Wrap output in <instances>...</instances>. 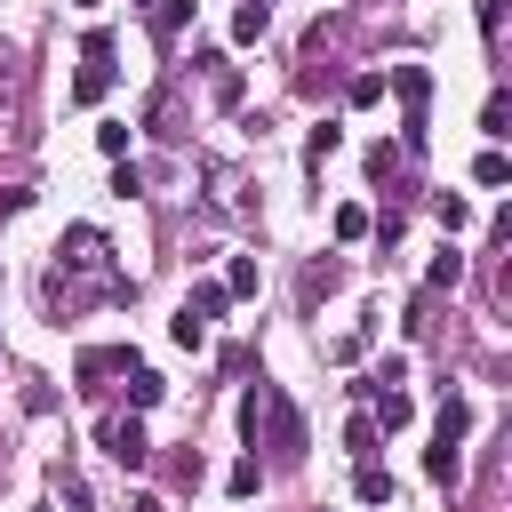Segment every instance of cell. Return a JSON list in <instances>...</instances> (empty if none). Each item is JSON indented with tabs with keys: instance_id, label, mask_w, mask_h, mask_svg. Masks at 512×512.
<instances>
[{
	"instance_id": "4fadbf2b",
	"label": "cell",
	"mask_w": 512,
	"mask_h": 512,
	"mask_svg": "<svg viewBox=\"0 0 512 512\" xmlns=\"http://www.w3.org/2000/svg\"><path fill=\"white\" fill-rule=\"evenodd\" d=\"M336 144H344V128H336V120H320V128H312V136H304V160H312V168H320V160H328V152H336Z\"/></svg>"
},
{
	"instance_id": "6da1fadb",
	"label": "cell",
	"mask_w": 512,
	"mask_h": 512,
	"mask_svg": "<svg viewBox=\"0 0 512 512\" xmlns=\"http://www.w3.org/2000/svg\"><path fill=\"white\" fill-rule=\"evenodd\" d=\"M240 432L256 440V448H272V456H304V416H296V400L280 392V384H248V400H240Z\"/></svg>"
},
{
	"instance_id": "5bb4252c",
	"label": "cell",
	"mask_w": 512,
	"mask_h": 512,
	"mask_svg": "<svg viewBox=\"0 0 512 512\" xmlns=\"http://www.w3.org/2000/svg\"><path fill=\"white\" fill-rule=\"evenodd\" d=\"M256 280H264V272H256V256H232V272H224V296H256Z\"/></svg>"
},
{
	"instance_id": "d6986e66",
	"label": "cell",
	"mask_w": 512,
	"mask_h": 512,
	"mask_svg": "<svg viewBox=\"0 0 512 512\" xmlns=\"http://www.w3.org/2000/svg\"><path fill=\"white\" fill-rule=\"evenodd\" d=\"M432 216H440V224H448V232H464V224H472V208H464V200H456V192H440V200H432Z\"/></svg>"
},
{
	"instance_id": "3957f363",
	"label": "cell",
	"mask_w": 512,
	"mask_h": 512,
	"mask_svg": "<svg viewBox=\"0 0 512 512\" xmlns=\"http://www.w3.org/2000/svg\"><path fill=\"white\" fill-rule=\"evenodd\" d=\"M96 440H104V456H112L120 472H144V464H152V440H144V424H136V416H104V424H96Z\"/></svg>"
},
{
	"instance_id": "e0dca14e",
	"label": "cell",
	"mask_w": 512,
	"mask_h": 512,
	"mask_svg": "<svg viewBox=\"0 0 512 512\" xmlns=\"http://www.w3.org/2000/svg\"><path fill=\"white\" fill-rule=\"evenodd\" d=\"M224 488H232V496H256V488H264V472H256V456H240V464L224 472Z\"/></svg>"
},
{
	"instance_id": "5b68a950",
	"label": "cell",
	"mask_w": 512,
	"mask_h": 512,
	"mask_svg": "<svg viewBox=\"0 0 512 512\" xmlns=\"http://www.w3.org/2000/svg\"><path fill=\"white\" fill-rule=\"evenodd\" d=\"M224 304H232V296H224V280H200V288L184 296V320H200V328H208V320H224Z\"/></svg>"
},
{
	"instance_id": "52a82bcc",
	"label": "cell",
	"mask_w": 512,
	"mask_h": 512,
	"mask_svg": "<svg viewBox=\"0 0 512 512\" xmlns=\"http://www.w3.org/2000/svg\"><path fill=\"white\" fill-rule=\"evenodd\" d=\"M424 472H432L440 488H456V480H464V456H456V440H432V448H424Z\"/></svg>"
},
{
	"instance_id": "8992f818",
	"label": "cell",
	"mask_w": 512,
	"mask_h": 512,
	"mask_svg": "<svg viewBox=\"0 0 512 512\" xmlns=\"http://www.w3.org/2000/svg\"><path fill=\"white\" fill-rule=\"evenodd\" d=\"M352 496H360V504H392V472H384L376 456H360V472H352Z\"/></svg>"
},
{
	"instance_id": "ffe728a7",
	"label": "cell",
	"mask_w": 512,
	"mask_h": 512,
	"mask_svg": "<svg viewBox=\"0 0 512 512\" xmlns=\"http://www.w3.org/2000/svg\"><path fill=\"white\" fill-rule=\"evenodd\" d=\"M360 232H368V208L344 200V208H336V240H360Z\"/></svg>"
},
{
	"instance_id": "9c48e42d",
	"label": "cell",
	"mask_w": 512,
	"mask_h": 512,
	"mask_svg": "<svg viewBox=\"0 0 512 512\" xmlns=\"http://www.w3.org/2000/svg\"><path fill=\"white\" fill-rule=\"evenodd\" d=\"M160 400H168V384L152 368H128V408H160Z\"/></svg>"
},
{
	"instance_id": "7c38bea8",
	"label": "cell",
	"mask_w": 512,
	"mask_h": 512,
	"mask_svg": "<svg viewBox=\"0 0 512 512\" xmlns=\"http://www.w3.org/2000/svg\"><path fill=\"white\" fill-rule=\"evenodd\" d=\"M368 416H376V432L408 424V392H384V384H376V408H368Z\"/></svg>"
},
{
	"instance_id": "ba28073f",
	"label": "cell",
	"mask_w": 512,
	"mask_h": 512,
	"mask_svg": "<svg viewBox=\"0 0 512 512\" xmlns=\"http://www.w3.org/2000/svg\"><path fill=\"white\" fill-rule=\"evenodd\" d=\"M264 24H272L264 0H240V8H232V40H264Z\"/></svg>"
},
{
	"instance_id": "d4e9b609",
	"label": "cell",
	"mask_w": 512,
	"mask_h": 512,
	"mask_svg": "<svg viewBox=\"0 0 512 512\" xmlns=\"http://www.w3.org/2000/svg\"><path fill=\"white\" fill-rule=\"evenodd\" d=\"M72 8H96V0H72Z\"/></svg>"
},
{
	"instance_id": "cb8c5ba5",
	"label": "cell",
	"mask_w": 512,
	"mask_h": 512,
	"mask_svg": "<svg viewBox=\"0 0 512 512\" xmlns=\"http://www.w3.org/2000/svg\"><path fill=\"white\" fill-rule=\"evenodd\" d=\"M128 512H168V504H160V496H136V504H128Z\"/></svg>"
},
{
	"instance_id": "9a60e30c",
	"label": "cell",
	"mask_w": 512,
	"mask_h": 512,
	"mask_svg": "<svg viewBox=\"0 0 512 512\" xmlns=\"http://www.w3.org/2000/svg\"><path fill=\"white\" fill-rule=\"evenodd\" d=\"M344 448H352V456H376V416H368V408L344 424Z\"/></svg>"
},
{
	"instance_id": "8fae6325",
	"label": "cell",
	"mask_w": 512,
	"mask_h": 512,
	"mask_svg": "<svg viewBox=\"0 0 512 512\" xmlns=\"http://www.w3.org/2000/svg\"><path fill=\"white\" fill-rule=\"evenodd\" d=\"M472 184H488V192H496V184H512V160H504V152L488 144V152L472 160Z\"/></svg>"
},
{
	"instance_id": "603a6c76",
	"label": "cell",
	"mask_w": 512,
	"mask_h": 512,
	"mask_svg": "<svg viewBox=\"0 0 512 512\" xmlns=\"http://www.w3.org/2000/svg\"><path fill=\"white\" fill-rule=\"evenodd\" d=\"M480 32H488V40L504 32V0H480Z\"/></svg>"
},
{
	"instance_id": "44dd1931",
	"label": "cell",
	"mask_w": 512,
	"mask_h": 512,
	"mask_svg": "<svg viewBox=\"0 0 512 512\" xmlns=\"http://www.w3.org/2000/svg\"><path fill=\"white\" fill-rule=\"evenodd\" d=\"M424 280H432V288H456V280H464V256H456V248H448V256H440V264H432V272H424Z\"/></svg>"
},
{
	"instance_id": "7a4b0ae2",
	"label": "cell",
	"mask_w": 512,
	"mask_h": 512,
	"mask_svg": "<svg viewBox=\"0 0 512 512\" xmlns=\"http://www.w3.org/2000/svg\"><path fill=\"white\" fill-rule=\"evenodd\" d=\"M104 88H112V32H88L80 72H72V104H104Z\"/></svg>"
},
{
	"instance_id": "484cf974",
	"label": "cell",
	"mask_w": 512,
	"mask_h": 512,
	"mask_svg": "<svg viewBox=\"0 0 512 512\" xmlns=\"http://www.w3.org/2000/svg\"><path fill=\"white\" fill-rule=\"evenodd\" d=\"M264 8H272V0H264Z\"/></svg>"
},
{
	"instance_id": "7402d4cb",
	"label": "cell",
	"mask_w": 512,
	"mask_h": 512,
	"mask_svg": "<svg viewBox=\"0 0 512 512\" xmlns=\"http://www.w3.org/2000/svg\"><path fill=\"white\" fill-rule=\"evenodd\" d=\"M112 192H120V200H136V192H144V168H128V160H120V168H112Z\"/></svg>"
},
{
	"instance_id": "30bf717a",
	"label": "cell",
	"mask_w": 512,
	"mask_h": 512,
	"mask_svg": "<svg viewBox=\"0 0 512 512\" xmlns=\"http://www.w3.org/2000/svg\"><path fill=\"white\" fill-rule=\"evenodd\" d=\"M464 424H472V408L448 392V400H440V424H432V440H456V448H464Z\"/></svg>"
},
{
	"instance_id": "277c9868",
	"label": "cell",
	"mask_w": 512,
	"mask_h": 512,
	"mask_svg": "<svg viewBox=\"0 0 512 512\" xmlns=\"http://www.w3.org/2000/svg\"><path fill=\"white\" fill-rule=\"evenodd\" d=\"M128 368H136V352H128V344H96V352H80V360H72L80 392H104V376H128Z\"/></svg>"
},
{
	"instance_id": "2e32d148",
	"label": "cell",
	"mask_w": 512,
	"mask_h": 512,
	"mask_svg": "<svg viewBox=\"0 0 512 512\" xmlns=\"http://www.w3.org/2000/svg\"><path fill=\"white\" fill-rule=\"evenodd\" d=\"M184 24H192V0H168V8H160V16H152V32H160V40H176V32H184Z\"/></svg>"
},
{
	"instance_id": "ac0fdd59",
	"label": "cell",
	"mask_w": 512,
	"mask_h": 512,
	"mask_svg": "<svg viewBox=\"0 0 512 512\" xmlns=\"http://www.w3.org/2000/svg\"><path fill=\"white\" fill-rule=\"evenodd\" d=\"M504 120H512V96H504V88H496V96H488V112H480V128H488V136H512V128H504Z\"/></svg>"
}]
</instances>
